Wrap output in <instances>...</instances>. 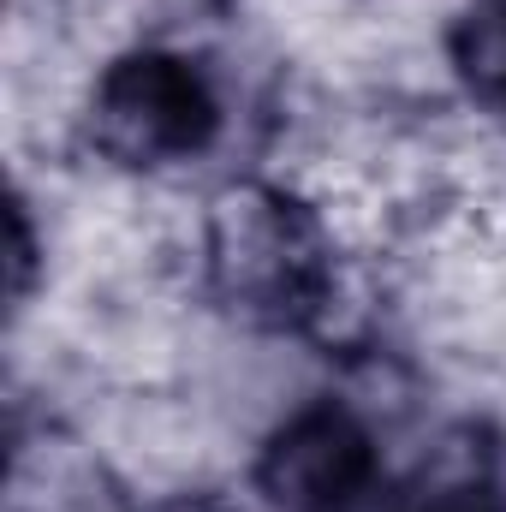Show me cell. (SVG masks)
<instances>
[{
	"label": "cell",
	"instance_id": "obj_1",
	"mask_svg": "<svg viewBox=\"0 0 506 512\" xmlns=\"http://www.w3.org/2000/svg\"><path fill=\"white\" fill-rule=\"evenodd\" d=\"M209 280L239 316L298 328L328 298V251L292 197L239 185L209 215Z\"/></svg>",
	"mask_w": 506,
	"mask_h": 512
},
{
	"label": "cell",
	"instance_id": "obj_2",
	"mask_svg": "<svg viewBox=\"0 0 506 512\" xmlns=\"http://www.w3.org/2000/svg\"><path fill=\"white\" fill-rule=\"evenodd\" d=\"M215 120H221L215 96L185 60H173V54H126L96 84L90 137L120 167H167V161L203 155L209 137H215Z\"/></svg>",
	"mask_w": 506,
	"mask_h": 512
},
{
	"label": "cell",
	"instance_id": "obj_3",
	"mask_svg": "<svg viewBox=\"0 0 506 512\" xmlns=\"http://www.w3.org/2000/svg\"><path fill=\"white\" fill-rule=\"evenodd\" d=\"M256 483L280 512H358L376 483V453L346 411L316 405L274 435Z\"/></svg>",
	"mask_w": 506,
	"mask_h": 512
},
{
	"label": "cell",
	"instance_id": "obj_4",
	"mask_svg": "<svg viewBox=\"0 0 506 512\" xmlns=\"http://www.w3.org/2000/svg\"><path fill=\"white\" fill-rule=\"evenodd\" d=\"M453 60L483 102L506 108V0H483L465 12V24L453 36Z\"/></svg>",
	"mask_w": 506,
	"mask_h": 512
},
{
	"label": "cell",
	"instance_id": "obj_5",
	"mask_svg": "<svg viewBox=\"0 0 506 512\" xmlns=\"http://www.w3.org/2000/svg\"><path fill=\"white\" fill-rule=\"evenodd\" d=\"M149 512H227L221 501H203V495H179V501H161V507Z\"/></svg>",
	"mask_w": 506,
	"mask_h": 512
}]
</instances>
